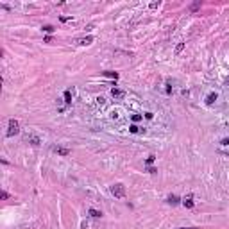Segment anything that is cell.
Returning <instances> with one entry per match:
<instances>
[{
  "label": "cell",
  "instance_id": "2",
  "mask_svg": "<svg viewBox=\"0 0 229 229\" xmlns=\"http://www.w3.org/2000/svg\"><path fill=\"white\" fill-rule=\"evenodd\" d=\"M20 132V124H18V120L15 118H11L9 120V129H7V136H15V134Z\"/></svg>",
  "mask_w": 229,
  "mask_h": 229
},
{
  "label": "cell",
  "instance_id": "9",
  "mask_svg": "<svg viewBox=\"0 0 229 229\" xmlns=\"http://www.w3.org/2000/svg\"><path fill=\"white\" fill-rule=\"evenodd\" d=\"M88 213H90V217H93V218H99V217H102V213H100V211H97V210H90Z\"/></svg>",
  "mask_w": 229,
  "mask_h": 229
},
{
  "label": "cell",
  "instance_id": "15",
  "mask_svg": "<svg viewBox=\"0 0 229 229\" xmlns=\"http://www.w3.org/2000/svg\"><path fill=\"white\" fill-rule=\"evenodd\" d=\"M132 122H140V120H141V114H132Z\"/></svg>",
  "mask_w": 229,
  "mask_h": 229
},
{
  "label": "cell",
  "instance_id": "11",
  "mask_svg": "<svg viewBox=\"0 0 229 229\" xmlns=\"http://www.w3.org/2000/svg\"><path fill=\"white\" fill-rule=\"evenodd\" d=\"M65 100H66L68 104L72 102V93H70V91H65Z\"/></svg>",
  "mask_w": 229,
  "mask_h": 229
},
{
  "label": "cell",
  "instance_id": "16",
  "mask_svg": "<svg viewBox=\"0 0 229 229\" xmlns=\"http://www.w3.org/2000/svg\"><path fill=\"white\" fill-rule=\"evenodd\" d=\"M129 131H131L132 134H136V132H138L140 129H138V127H136V125H131V127H129Z\"/></svg>",
  "mask_w": 229,
  "mask_h": 229
},
{
  "label": "cell",
  "instance_id": "17",
  "mask_svg": "<svg viewBox=\"0 0 229 229\" xmlns=\"http://www.w3.org/2000/svg\"><path fill=\"white\" fill-rule=\"evenodd\" d=\"M220 143H222V145H229V138H224V140L220 141Z\"/></svg>",
  "mask_w": 229,
  "mask_h": 229
},
{
  "label": "cell",
  "instance_id": "19",
  "mask_svg": "<svg viewBox=\"0 0 229 229\" xmlns=\"http://www.w3.org/2000/svg\"><path fill=\"white\" fill-rule=\"evenodd\" d=\"M181 229H197V227H181Z\"/></svg>",
  "mask_w": 229,
  "mask_h": 229
},
{
  "label": "cell",
  "instance_id": "1",
  "mask_svg": "<svg viewBox=\"0 0 229 229\" xmlns=\"http://www.w3.org/2000/svg\"><path fill=\"white\" fill-rule=\"evenodd\" d=\"M111 193H113L116 199H124V197H125V186L120 184V183L113 184V186H111Z\"/></svg>",
  "mask_w": 229,
  "mask_h": 229
},
{
  "label": "cell",
  "instance_id": "6",
  "mask_svg": "<svg viewBox=\"0 0 229 229\" xmlns=\"http://www.w3.org/2000/svg\"><path fill=\"white\" fill-rule=\"evenodd\" d=\"M111 95H113L114 99H124V97H125V91L118 90V88H113V90H111Z\"/></svg>",
  "mask_w": 229,
  "mask_h": 229
},
{
  "label": "cell",
  "instance_id": "12",
  "mask_svg": "<svg viewBox=\"0 0 229 229\" xmlns=\"http://www.w3.org/2000/svg\"><path fill=\"white\" fill-rule=\"evenodd\" d=\"M43 31H45V32H49V34H50V32H54L56 29H54L52 25H45V27H43Z\"/></svg>",
  "mask_w": 229,
  "mask_h": 229
},
{
  "label": "cell",
  "instance_id": "18",
  "mask_svg": "<svg viewBox=\"0 0 229 229\" xmlns=\"http://www.w3.org/2000/svg\"><path fill=\"white\" fill-rule=\"evenodd\" d=\"M152 161H154V156H150V158H147V165H152Z\"/></svg>",
  "mask_w": 229,
  "mask_h": 229
},
{
  "label": "cell",
  "instance_id": "7",
  "mask_svg": "<svg viewBox=\"0 0 229 229\" xmlns=\"http://www.w3.org/2000/svg\"><path fill=\"white\" fill-rule=\"evenodd\" d=\"M183 204H184L186 208H193V197H192V195H188V197L183 200Z\"/></svg>",
  "mask_w": 229,
  "mask_h": 229
},
{
  "label": "cell",
  "instance_id": "20",
  "mask_svg": "<svg viewBox=\"0 0 229 229\" xmlns=\"http://www.w3.org/2000/svg\"><path fill=\"white\" fill-rule=\"evenodd\" d=\"M226 84H227V86H229V77H227V79H226Z\"/></svg>",
  "mask_w": 229,
  "mask_h": 229
},
{
  "label": "cell",
  "instance_id": "13",
  "mask_svg": "<svg viewBox=\"0 0 229 229\" xmlns=\"http://www.w3.org/2000/svg\"><path fill=\"white\" fill-rule=\"evenodd\" d=\"M183 49H184V43H179L176 47V54H181V52H183Z\"/></svg>",
  "mask_w": 229,
  "mask_h": 229
},
{
  "label": "cell",
  "instance_id": "5",
  "mask_svg": "<svg viewBox=\"0 0 229 229\" xmlns=\"http://www.w3.org/2000/svg\"><path fill=\"white\" fill-rule=\"evenodd\" d=\"M77 45H90V43H93V36H86V38H79L77 41H75Z\"/></svg>",
  "mask_w": 229,
  "mask_h": 229
},
{
  "label": "cell",
  "instance_id": "14",
  "mask_svg": "<svg viewBox=\"0 0 229 229\" xmlns=\"http://www.w3.org/2000/svg\"><path fill=\"white\" fill-rule=\"evenodd\" d=\"M104 75H107V77H114V79H118V73H114V72H104Z\"/></svg>",
  "mask_w": 229,
  "mask_h": 229
},
{
  "label": "cell",
  "instance_id": "10",
  "mask_svg": "<svg viewBox=\"0 0 229 229\" xmlns=\"http://www.w3.org/2000/svg\"><path fill=\"white\" fill-rule=\"evenodd\" d=\"M168 202H170V204H177V202H179V197H176V195H170V197H168Z\"/></svg>",
  "mask_w": 229,
  "mask_h": 229
},
{
  "label": "cell",
  "instance_id": "4",
  "mask_svg": "<svg viewBox=\"0 0 229 229\" xmlns=\"http://www.w3.org/2000/svg\"><path fill=\"white\" fill-rule=\"evenodd\" d=\"M25 141H31L32 145H39V143H41V140H39L38 136H34V134H27V136H25Z\"/></svg>",
  "mask_w": 229,
  "mask_h": 229
},
{
  "label": "cell",
  "instance_id": "3",
  "mask_svg": "<svg viewBox=\"0 0 229 229\" xmlns=\"http://www.w3.org/2000/svg\"><path fill=\"white\" fill-rule=\"evenodd\" d=\"M52 150L56 154H59V156H68L70 154V149H65V147H54Z\"/></svg>",
  "mask_w": 229,
  "mask_h": 229
},
{
  "label": "cell",
  "instance_id": "8",
  "mask_svg": "<svg viewBox=\"0 0 229 229\" xmlns=\"http://www.w3.org/2000/svg\"><path fill=\"white\" fill-rule=\"evenodd\" d=\"M215 100H217V93H210V95L206 97V102H208V104H213Z\"/></svg>",
  "mask_w": 229,
  "mask_h": 229
}]
</instances>
